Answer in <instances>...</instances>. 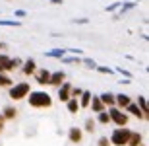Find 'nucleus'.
I'll return each instance as SVG.
<instances>
[{"mask_svg":"<svg viewBox=\"0 0 149 146\" xmlns=\"http://www.w3.org/2000/svg\"><path fill=\"white\" fill-rule=\"evenodd\" d=\"M27 101L33 109H49V107H52V103H54L52 96L45 90H31L29 96H27Z\"/></svg>","mask_w":149,"mask_h":146,"instance_id":"1","label":"nucleus"},{"mask_svg":"<svg viewBox=\"0 0 149 146\" xmlns=\"http://www.w3.org/2000/svg\"><path fill=\"white\" fill-rule=\"evenodd\" d=\"M29 92H31V84L29 82H16L12 88H8V96L14 101H22V99H27Z\"/></svg>","mask_w":149,"mask_h":146,"instance_id":"2","label":"nucleus"},{"mask_svg":"<svg viewBox=\"0 0 149 146\" xmlns=\"http://www.w3.org/2000/svg\"><path fill=\"white\" fill-rule=\"evenodd\" d=\"M130 133H132V130L128 129V127H116L111 133V136H109L111 146H126L128 138H130Z\"/></svg>","mask_w":149,"mask_h":146,"instance_id":"3","label":"nucleus"},{"mask_svg":"<svg viewBox=\"0 0 149 146\" xmlns=\"http://www.w3.org/2000/svg\"><path fill=\"white\" fill-rule=\"evenodd\" d=\"M107 111H109L111 123H114L116 127H128V121H130V117H128L124 111L116 109V107H111V109H107Z\"/></svg>","mask_w":149,"mask_h":146,"instance_id":"4","label":"nucleus"},{"mask_svg":"<svg viewBox=\"0 0 149 146\" xmlns=\"http://www.w3.org/2000/svg\"><path fill=\"white\" fill-rule=\"evenodd\" d=\"M33 78L39 86H49V80H50V70L49 68H37L33 72Z\"/></svg>","mask_w":149,"mask_h":146,"instance_id":"5","label":"nucleus"},{"mask_svg":"<svg viewBox=\"0 0 149 146\" xmlns=\"http://www.w3.org/2000/svg\"><path fill=\"white\" fill-rule=\"evenodd\" d=\"M124 113H126L128 117H130V115H132V117H136L138 121H147V115H143V111H141V109L136 105V101H132V103H130V105L124 109Z\"/></svg>","mask_w":149,"mask_h":146,"instance_id":"6","label":"nucleus"},{"mask_svg":"<svg viewBox=\"0 0 149 146\" xmlns=\"http://www.w3.org/2000/svg\"><path fill=\"white\" fill-rule=\"evenodd\" d=\"M37 62H35V59H23V64L22 68H19V72H22V76H33V72L37 70Z\"/></svg>","mask_w":149,"mask_h":146,"instance_id":"7","label":"nucleus"},{"mask_svg":"<svg viewBox=\"0 0 149 146\" xmlns=\"http://www.w3.org/2000/svg\"><path fill=\"white\" fill-rule=\"evenodd\" d=\"M66 82V72L64 70H54V72H50V80H49V86L52 88H58Z\"/></svg>","mask_w":149,"mask_h":146,"instance_id":"8","label":"nucleus"},{"mask_svg":"<svg viewBox=\"0 0 149 146\" xmlns=\"http://www.w3.org/2000/svg\"><path fill=\"white\" fill-rule=\"evenodd\" d=\"M130 103H132V97L128 96V94H114V107L116 109L124 111Z\"/></svg>","mask_w":149,"mask_h":146,"instance_id":"9","label":"nucleus"},{"mask_svg":"<svg viewBox=\"0 0 149 146\" xmlns=\"http://www.w3.org/2000/svg\"><path fill=\"white\" fill-rule=\"evenodd\" d=\"M70 90H72V84H70V82H64V84L62 86H58V88H56V94H58V99L62 101V103H66L68 99H70Z\"/></svg>","mask_w":149,"mask_h":146,"instance_id":"10","label":"nucleus"},{"mask_svg":"<svg viewBox=\"0 0 149 146\" xmlns=\"http://www.w3.org/2000/svg\"><path fill=\"white\" fill-rule=\"evenodd\" d=\"M68 140L72 142V144H79L83 140V130L79 127H70L68 129Z\"/></svg>","mask_w":149,"mask_h":146,"instance_id":"11","label":"nucleus"},{"mask_svg":"<svg viewBox=\"0 0 149 146\" xmlns=\"http://www.w3.org/2000/svg\"><path fill=\"white\" fill-rule=\"evenodd\" d=\"M89 109H91V111H93L95 115L107 109V107L103 105V101L99 99V94H93V96H91V101H89Z\"/></svg>","mask_w":149,"mask_h":146,"instance_id":"12","label":"nucleus"},{"mask_svg":"<svg viewBox=\"0 0 149 146\" xmlns=\"http://www.w3.org/2000/svg\"><path fill=\"white\" fill-rule=\"evenodd\" d=\"M0 115L4 117V121H14V119L17 117L16 105H4V107H2V111H0Z\"/></svg>","mask_w":149,"mask_h":146,"instance_id":"13","label":"nucleus"},{"mask_svg":"<svg viewBox=\"0 0 149 146\" xmlns=\"http://www.w3.org/2000/svg\"><path fill=\"white\" fill-rule=\"evenodd\" d=\"M141 144H143V135H141V133H138V130H132L126 146H141Z\"/></svg>","mask_w":149,"mask_h":146,"instance_id":"14","label":"nucleus"},{"mask_svg":"<svg viewBox=\"0 0 149 146\" xmlns=\"http://www.w3.org/2000/svg\"><path fill=\"white\" fill-rule=\"evenodd\" d=\"M91 96H93V92H89V90H83V92H81V96H79V99H77V103H79V109H89Z\"/></svg>","mask_w":149,"mask_h":146,"instance_id":"15","label":"nucleus"},{"mask_svg":"<svg viewBox=\"0 0 149 146\" xmlns=\"http://www.w3.org/2000/svg\"><path fill=\"white\" fill-rule=\"evenodd\" d=\"M99 99L103 101V105H105L107 109L114 107V94H112V92H105V94H99Z\"/></svg>","mask_w":149,"mask_h":146,"instance_id":"16","label":"nucleus"},{"mask_svg":"<svg viewBox=\"0 0 149 146\" xmlns=\"http://www.w3.org/2000/svg\"><path fill=\"white\" fill-rule=\"evenodd\" d=\"M10 72V55L0 53V74H8Z\"/></svg>","mask_w":149,"mask_h":146,"instance_id":"17","label":"nucleus"},{"mask_svg":"<svg viewBox=\"0 0 149 146\" xmlns=\"http://www.w3.org/2000/svg\"><path fill=\"white\" fill-rule=\"evenodd\" d=\"M64 55H66V49H50V51H45V56H49V59H58V61H60Z\"/></svg>","mask_w":149,"mask_h":146,"instance_id":"18","label":"nucleus"},{"mask_svg":"<svg viewBox=\"0 0 149 146\" xmlns=\"http://www.w3.org/2000/svg\"><path fill=\"white\" fill-rule=\"evenodd\" d=\"M62 61V64H81V56H74V55H64L60 59Z\"/></svg>","mask_w":149,"mask_h":146,"instance_id":"19","label":"nucleus"},{"mask_svg":"<svg viewBox=\"0 0 149 146\" xmlns=\"http://www.w3.org/2000/svg\"><path fill=\"white\" fill-rule=\"evenodd\" d=\"M136 6H138V4H134V2H130V0L122 2V4H120V8H118V10H120V12H118V18H120V16H124L126 12H132L134 8H136Z\"/></svg>","mask_w":149,"mask_h":146,"instance_id":"20","label":"nucleus"},{"mask_svg":"<svg viewBox=\"0 0 149 146\" xmlns=\"http://www.w3.org/2000/svg\"><path fill=\"white\" fill-rule=\"evenodd\" d=\"M136 105L143 111V115H147V113H149V101H147V97H145V96H139L138 101H136Z\"/></svg>","mask_w":149,"mask_h":146,"instance_id":"21","label":"nucleus"},{"mask_svg":"<svg viewBox=\"0 0 149 146\" xmlns=\"http://www.w3.org/2000/svg\"><path fill=\"white\" fill-rule=\"evenodd\" d=\"M23 64V59L22 56H10V72H14V70H19Z\"/></svg>","mask_w":149,"mask_h":146,"instance_id":"22","label":"nucleus"},{"mask_svg":"<svg viewBox=\"0 0 149 146\" xmlns=\"http://www.w3.org/2000/svg\"><path fill=\"white\" fill-rule=\"evenodd\" d=\"M95 127H97V123H95V119H93V117L85 119V123H83V130H85V133L93 135V133H95Z\"/></svg>","mask_w":149,"mask_h":146,"instance_id":"23","label":"nucleus"},{"mask_svg":"<svg viewBox=\"0 0 149 146\" xmlns=\"http://www.w3.org/2000/svg\"><path fill=\"white\" fill-rule=\"evenodd\" d=\"M81 64L85 68H89V70H95V68H97V61L91 59V56H85V55L81 56Z\"/></svg>","mask_w":149,"mask_h":146,"instance_id":"24","label":"nucleus"},{"mask_svg":"<svg viewBox=\"0 0 149 146\" xmlns=\"http://www.w3.org/2000/svg\"><path fill=\"white\" fill-rule=\"evenodd\" d=\"M12 86H14V80L10 74H0V88H12Z\"/></svg>","mask_w":149,"mask_h":146,"instance_id":"25","label":"nucleus"},{"mask_svg":"<svg viewBox=\"0 0 149 146\" xmlns=\"http://www.w3.org/2000/svg\"><path fill=\"white\" fill-rule=\"evenodd\" d=\"M66 109L72 113V115H76V113L79 111V103H77V99H72V97H70V99L66 101Z\"/></svg>","mask_w":149,"mask_h":146,"instance_id":"26","label":"nucleus"},{"mask_svg":"<svg viewBox=\"0 0 149 146\" xmlns=\"http://www.w3.org/2000/svg\"><path fill=\"white\" fill-rule=\"evenodd\" d=\"M95 121L97 123H101V125H109L111 123V117H109V111H101V113H97V117H95Z\"/></svg>","mask_w":149,"mask_h":146,"instance_id":"27","label":"nucleus"},{"mask_svg":"<svg viewBox=\"0 0 149 146\" xmlns=\"http://www.w3.org/2000/svg\"><path fill=\"white\" fill-rule=\"evenodd\" d=\"M114 72L122 74V78H126V80H132V72H130V70H126V68H122V66H116V68H114Z\"/></svg>","mask_w":149,"mask_h":146,"instance_id":"28","label":"nucleus"},{"mask_svg":"<svg viewBox=\"0 0 149 146\" xmlns=\"http://www.w3.org/2000/svg\"><path fill=\"white\" fill-rule=\"evenodd\" d=\"M97 72H101V74H114V68H111V66H105V64H97V68H95Z\"/></svg>","mask_w":149,"mask_h":146,"instance_id":"29","label":"nucleus"},{"mask_svg":"<svg viewBox=\"0 0 149 146\" xmlns=\"http://www.w3.org/2000/svg\"><path fill=\"white\" fill-rule=\"evenodd\" d=\"M23 18H27V12H25V10H22V8H19V10H14V18H12V20H17V22H22Z\"/></svg>","mask_w":149,"mask_h":146,"instance_id":"30","label":"nucleus"},{"mask_svg":"<svg viewBox=\"0 0 149 146\" xmlns=\"http://www.w3.org/2000/svg\"><path fill=\"white\" fill-rule=\"evenodd\" d=\"M70 22L76 23V25H89V22H91V20H89V18H72Z\"/></svg>","mask_w":149,"mask_h":146,"instance_id":"31","label":"nucleus"},{"mask_svg":"<svg viewBox=\"0 0 149 146\" xmlns=\"http://www.w3.org/2000/svg\"><path fill=\"white\" fill-rule=\"evenodd\" d=\"M81 88H76V86H72V90H70V97L72 99H79V96H81Z\"/></svg>","mask_w":149,"mask_h":146,"instance_id":"32","label":"nucleus"},{"mask_svg":"<svg viewBox=\"0 0 149 146\" xmlns=\"http://www.w3.org/2000/svg\"><path fill=\"white\" fill-rule=\"evenodd\" d=\"M66 53H68V55H74V56H83V51L77 49V47H70Z\"/></svg>","mask_w":149,"mask_h":146,"instance_id":"33","label":"nucleus"},{"mask_svg":"<svg viewBox=\"0 0 149 146\" xmlns=\"http://www.w3.org/2000/svg\"><path fill=\"white\" fill-rule=\"evenodd\" d=\"M120 4H122V2H112V4H109L105 8V12H114V10H118V8H120Z\"/></svg>","mask_w":149,"mask_h":146,"instance_id":"34","label":"nucleus"},{"mask_svg":"<svg viewBox=\"0 0 149 146\" xmlns=\"http://www.w3.org/2000/svg\"><path fill=\"white\" fill-rule=\"evenodd\" d=\"M97 146H111V142H109V136H99Z\"/></svg>","mask_w":149,"mask_h":146,"instance_id":"35","label":"nucleus"},{"mask_svg":"<svg viewBox=\"0 0 149 146\" xmlns=\"http://www.w3.org/2000/svg\"><path fill=\"white\" fill-rule=\"evenodd\" d=\"M50 4H54V6H62L64 4V0H49Z\"/></svg>","mask_w":149,"mask_h":146,"instance_id":"36","label":"nucleus"},{"mask_svg":"<svg viewBox=\"0 0 149 146\" xmlns=\"http://www.w3.org/2000/svg\"><path fill=\"white\" fill-rule=\"evenodd\" d=\"M4 125H6V121H4V117H2V115H0V133H2V130H4Z\"/></svg>","mask_w":149,"mask_h":146,"instance_id":"37","label":"nucleus"},{"mask_svg":"<svg viewBox=\"0 0 149 146\" xmlns=\"http://www.w3.org/2000/svg\"><path fill=\"white\" fill-rule=\"evenodd\" d=\"M130 82H132V80H126V78H120V84H122V86H126V84H130Z\"/></svg>","mask_w":149,"mask_h":146,"instance_id":"38","label":"nucleus"},{"mask_svg":"<svg viewBox=\"0 0 149 146\" xmlns=\"http://www.w3.org/2000/svg\"><path fill=\"white\" fill-rule=\"evenodd\" d=\"M130 2H134V4H138V2H141V0H130Z\"/></svg>","mask_w":149,"mask_h":146,"instance_id":"39","label":"nucleus"},{"mask_svg":"<svg viewBox=\"0 0 149 146\" xmlns=\"http://www.w3.org/2000/svg\"><path fill=\"white\" fill-rule=\"evenodd\" d=\"M141 146H145V144H141Z\"/></svg>","mask_w":149,"mask_h":146,"instance_id":"40","label":"nucleus"},{"mask_svg":"<svg viewBox=\"0 0 149 146\" xmlns=\"http://www.w3.org/2000/svg\"><path fill=\"white\" fill-rule=\"evenodd\" d=\"M8 2H10V0H8Z\"/></svg>","mask_w":149,"mask_h":146,"instance_id":"41","label":"nucleus"}]
</instances>
